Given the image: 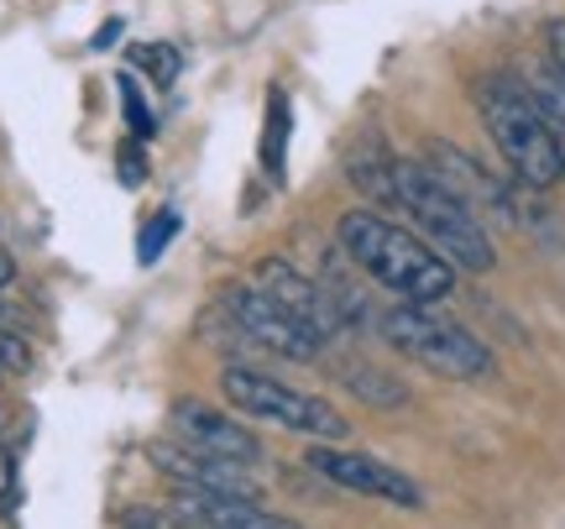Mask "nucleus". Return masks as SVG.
<instances>
[{
	"label": "nucleus",
	"instance_id": "nucleus-4",
	"mask_svg": "<svg viewBox=\"0 0 565 529\" xmlns=\"http://www.w3.org/2000/svg\"><path fill=\"white\" fill-rule=\"evenodd\" d=\"M383 336L387 347H398L408 357V362L429 367V372H440V378H461V383H471V378H492V351L471 336L466 326H456V320H445V315H435L429 305H398L387 309L383 320Z\"/></svg>",
	"mask_w": 565,
	"mask_h": 529
},
{
	"label": "nucleus",
	"instance_id": "nucleus-2",
	"mask_svg": "<svg viewBox=\"0 0 565 529\" xmlns=\"http://www.w3.org/2000/svg\"><path fill=\"white\" fill-rule=\"evenodd\" d=\"M393 183H398V210H408V221L419 225V236L445 263H456V273H492L498 252L487 236L482 215L450 189L429 163H393Z\"/></svg>",
	"mask_w": 565,
	"mask_h": 529
},
{
	"label": "nucleus",
	"instance_id": "nucleus-24",
	"mask_svg": "<svg viewBox=\"0 0 565 529\" xmlns=\"http://www.w3.org/2000/svg\"><path fill=\"white\" fill-rule=\"evenodd\" d=\"M116 38H121V21H105L100 32H95V42H89V47H110Z\"/></svg>",
	"mask_w": 565,
	"mask_h": 529
},
{
	"label": "nucleus",
	"instance_id": "nucleus-19",
	"mask_svg": "<svg viewBox=\"0 0 565 529\" xmlns=\"http://www.w3.org/2000/svg\"><path fill=\"white\" fill-rule=\"evenodd\" d=\"M179 231V215H162V221H152L147 231H141V242H137V257L141 263H158V252L168 246V236Z\"/></svg>",
	"mask_w": 565,
	"mask_h": 529
},
{
	"label": "nucleus",
	"instance_id": "nucleus-13",
	"mask_svg": "<svg viewBox=\"0 0 565 529\" xmlns=\"http://www.w3.org/2000/svg\"><path fill=\"white\" fill-rule=\"evenodd\" d=\"M393 163L398 158H387V147L377 137H366L356 152H351V183L366 189V200L377 204H398V183H393Z\"/></svg>",
	"mask_w": 565,
	"mask_h": 529
},
{
	"label": "nucleus",
	"instance_id": "nucleus-6",
	"mask_svg": "<svg viewBox=\"0 0 565 529\" xmlns=\"http://www.w3.org/2000/svg\"><path fill=\"white\" fill-rule=\"evenodd\" d=\"M225 315L236 320L242 336L252 341H263L267 351H278V357H294V362H315L324 351V336L315 326H303L299 315L288 305H278L263 284H236L225 288Z\"/></svg>",
	"mask_w": 565,
	"mask_h": 529
},
{
	"label": "nucleus",
	"instance_id": "nucleus-9",
	"mask_svg": "<svg viewBox=\"0 0 565 529\" xmlns=\"http://www.w3.org/2000/svg\"><path fill=\"white\" fill-rule=\"evenodd\" d=\"M152 467H158L162 477H173L179 488H221V493L263 498L257 483H252V467H246V462L210 456V451H200V446H152Z\"/></svg>",
	"mask_w": 565,
	"mask_h": 529
},
{
	"label": "nucleus",
	"instance_id": "nucleus-8",
	"mask_svg": "<svg viewBox=\"0 0 565 529\" xmlns=\"http://www.w3.org/2000/svg\"><path fill=\"white\" fill-rule=\"evenodd\" d=\"M173 425H179L183 446H200V451H210V456H231V462H246V467L263 462L257 435H252L242 420L221 414V409H204V404H194V399H179V404H173Z\"/></svg>",
	"mask_w": 565,
	"mask_h": 529
},
{
	"label": "nucleus",
	"instance_id": "nucleus-22",
	"mask_svg": "<svg viewBox=\"0 0 565 529\" xmlns=\"http://www.w3.org/2000/svg\"><path fill=\"white\" fill-rule=\"evenodd\" d=\"M121 179L131 183V189L141 183V152H137V147H121Z\"/></svg>",
	"mask_w": 565,
	"mask_h": 529
},
{
	"label": "nucleus",
	"instance_id": "nucleus-1",
	"mask_svg": "<svg viewBox=\"0 0 565 529\" xmlns=\"http://www.w3.org/2000/svg\"><path fill=\"white\" fill-rule=\"evenodd\" d=\"M335 236H341V252L366 278H377L408 305H440L456 294V263H445L424 236L383 221L377 210H345Z\"/></svg>",
	"mask_w": 565,
	"mask_h": 529
},
{
	"label": "nucleus",
	"instance_id": "nucleus-25",
	"mask_svg": "<svg viewBox=\"0 0 565 529\" xmlns=\"http://www.w3.org/2000/svg\"><path fill=\"white\" fill-rule=\"evenodd\" d=\"M11 278H17V263H11V257H6V252H0V288L11 284Z\"/></svg>",
	"mask_w": 565,
	"mask_h": 529
},
{
	"label": "nucleus",
	"instance_id": "nucleus-17",
	"mask_svg": "<svg viewBox=\"0 0 565 529\" xmlns=\"http://www.w3.org/2000/svg\"><path fill=\"white\" fill-rule=\"evenodd\" d=\"M131 63H137V68H147V74H152V84H173L183 74V59L168 47V42H137V47H131Z\"/></svg>",
	"mask_w": 565,
	"mask_h": 529
},
{
	"label": "nucleus",
	"instance_id": "nucleus-3",
	"mask_svg": "<svg viewBox=\"0 0 565 529\" xmlns=\"http://www.w3.org/2000/svg\"><path fill=\"white\" fill-rule=\"evenodd\" d=\"M477 110H482L487 131L498 152L508 158V168L529 183V189H550L565 179V147L561 137L545 126V116L534 110V100L524 95V84L513 80H477Z\"/></svg>",
	"mask_w": 565,
	"mask_h": 529
},
{
	"label": "nucleus",
	"instance_id": "nucleus-5",
	"mask_svg": "<svg viewBox=\"0 0 565 529\" xmlns=\"http://www.w3.org/2000/svg\"><path fill=\"white\" fill-rule=\"evenodd\" d=\"M221 393L242 409L246 420H267V425L299 430V435H309V441H345V435H351V425H345L324 399H309V393H299V388H282L278 378L252 372V367H225Z\"/></svg>",
	"mask_w": 565,
	"mask_h": 529
},
{
	"label": "nucleus",
	"instance_id": "nucleus-18",
	"mask_svg": "<svg viewBox=\"0 0 565 529\" xmlns=\"http://www.w3.org/2000/svg\"><path fill=\"white\" fill-rule=\"evenodd\" d=\"M116 89H121V110H126V126H131V137H137V142L158 137V121H152V110H147V100H141L137 80H131V74H121V80H116Z\"/></svg>",
	"mask_w": 565,
	"mask_h": 529
},
{
	"label": "nucleus",
	"instance_id": "nucleus-7",
	"mask_svg": "<svg viewBox=\"0 0 565 529\" xmlns=\"http://www.w3.org/2000/svg\"><path fill=\"white\" fill-rule=\"evenodd\" d=\"M309 467L320 472L324 483H335L345 493H362V498H383L393 509H424V488L398 472L393 462H377V456H366V451H341L335 441H320V446L309 451Z\"/></svg>",
	"mask_w": 565,
	"mask_h": 529
},
{
	"label": "nucleus",
	"instance_id": "nucleus-26",
	"mask_svg": "<svg viewBox=\"0 0 565 529\" xmlns=\"http://www.w3.org/2000/svg\"><path fill=\"white\" fill-rule=\"evenodd\" d=\"M0 372H6V367H0Z\"/></svg>",
	"mask_w": 565,
	"mask_h": 529
},
{
	"label": "nucleus",
	"instance_id": "nucleus-11",
	"mask_svg": "<svg viewBox=\"0 0 565 529\" xmlns=\"http://www.w3.org/2000/svg\"><path fill=\"white\" fill-rule=\"evenodd\" d=\"M257 284L267 288V294H273V299H278V305H288L294 309V315H299L303 326H315L324 336V341H330V336H341V309L330 305V294H324L320 284H309V278H303L299 267H288L282 263V257H267V263H257Z\"/></svg>",
	"mask_w": 565,
	"mask_h": 529
},
{
	"label": "nucleus",
	"instance_id": "nucleus-10",
	"mask_svg": "<svg viewBox=\"0 0 565 529\" xmlns=\"http://www.w3.org/2000/svg\"><path fill=\"white\" fill-rule=\"evenodd\" d=\"M263 498L246 493H221V488H179L173 498V525H204V529H278V514L257 509Z\"/></svg>",
	"mask_w": 565,
	"mask_h": 529
},
{
	"label": "nucleus",
	"instance_id": "nucleus-21",
	"mask_svg": "<svg viewBox=\"0 0 565 529\" xmlns=\"http://www.w3.org/2000/svg\"><path fill=\"white\" fill-rule=\"evenodd\" d=\"M545 38H550V59H555V68L565 74V17H561V21H550Z\"/></svg>",
	"mask_w": 565,
	"mask_h": 529
},
{
	"label": "nucleus",
	"instance_id": "nucleus-12",
	"mask_svg": "<svg viewBox=\"0 0 565 529\" xmlns=\"http://www.w3.org/2000/svg\"><path fill=\"white\" fill-rule=\"evenodd\" d=\"M429 163H435V173H440L456 194H461L477 215H482L487 204H492V215H513V204H508V194H503V183H492L482 173V163H471L461 147H450V142H429Z\"/></svg>",
	"mask_w": 565,
	"mask_h": 529
},
{
	"label": "nucleus",
	"instance_id": "nucleus-16",
	"mask_svg": "<svg viewBox=\"0 0 565 529\" xmlns=\"http://www.w3.org/2000/svg\"><path fill=\"white\" fill-rule=\"evenodd\" d=\"M345 388H351L356 399H366V404H383V409L408 404V388L393 383L387 372H372V367H351V372H345Z\"/></svg>",
	"mask_w": 565,
	"mask_h": 529
},
{
	"label": "nucleus",
	"instance_id": "nucleus-14",
	"mask_svg": "<svg viewBox=\"0 0 565 529\" xmlns=\"http://www.w3.org/2000/svg\"><path fill=\"white\" fill-rule=\"evenodd\" d=\"M282 163H288V95H282V89H267L263 173H267V179H282Z\"/></svg>",
	"mask_w": 565,
	"mask_h": 529
},
{
	"label": "nucleus",
	"instance_id": "nucleus-15",
	"mask_svg": "<svg viewBox=\"0 0 565 529\" xmlns=\"http://www.w3.org/2000/svg\"><path fill=\"white\" fill-rule=\"evenodd\" d=\"M524 95L534 100V110L545 116V126L561 137L565 147V74L561 68H550V74H534V80L524 84Z\"/></svg>",
	"mask_w": 565,
	"mask_h": 529
},
{
	"label": "nucleus",
	"instance_id": "nucleus-20",
	"mask_svg": "<svg viewBox=\"0 0 565 529\" xmlns=\"http://www.w3.org/2000/svg\"><path fill=\"white\" fill-rule=\"evenodd\" d=\"M26 362H32V357H26V347H21L17 336H0V367H11V372H21Z\"/></svg>",
	"mask_w": 565,
	"mask_h": 529
},
{
	"label": "nucleus",
	"instance_id": "nucleus-23",
	"mask_svg": "<svg viewBox=\"0 0 565 529\" xmlns=\"http://www.w3.org/2000/svg\"><path fill=\"white\" fill-rule=\"evenodd\" d=\"M6 498H17V467H11V456L0 451V504Z\"/></svg>",
	"mask_w": 565,
	"mask_h": 529
}]
</instances>
